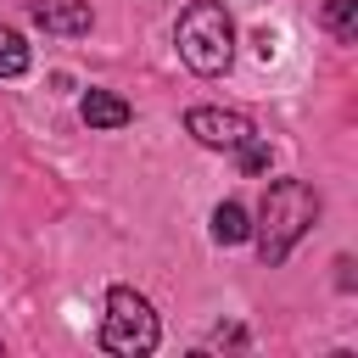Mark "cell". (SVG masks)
I'll list each match as a JSON object with an SVG mask.
<instances>
[{
    "label": "cell",
    "mask_w": 358,
    "mask_h": 358,
    "mask_svg": "<svg viewBox=\"0 0 358 358\" xmlns=\"http://www.w3.org/2000/svg\"><path fill=\"white\" fill-rule=\"evenodd\" d=\"M157 336L162 330H157L151 302L140 291H129V285H112L106 291V319H101V347L117 352V358H145L157 347Z\"/></svg>",
    "instance_id": "cell-3"
},
{
    "label": "cell",
    "mask_w": 358,
    "mask_h": 358,
    "mask_svg": "<svg viewBox=\"0 0 358 358\" xmlns=\"http://www.w3.org/2000/svg\"><path fill=\"white\" fill-rule=\"evenodd\" d=\"M324 28L336 39H358V0H324Z\"/></svg>",
    "instance_id": "cell-9"
},
{
    "label": "cell",
    "mask_w": 358,
    "mask_h": 358,
    "mask_svg": "<svg viewBox=\"0 0 358 358\" xmlns=\"http://www.w3.org/2000/svg\"><path fill=\"white\" fill-rule=\"evenodd\" d=\"M28 11H34V22L45 34H84L90 28V6L84 0H34Z\"/></svg>",
    "instance_id": "cell-5"
},
{
    "label": "cell",
    "mask_w": 358,
    "mask_h": 358,
    "mask_svg": "<svg viewBox=\"0 0 358 358\" xmlns=\"http://www.w3.org/2000/svg\"><path fill=\"white\" fill-rule=\"evenodd\" d=\"M313 218H319L313 185H302V179H274L268 196H263V207H257V252H263V263H268V268L285 263L291 246L308 235Z\"/></svg>",
    "instance_id": "cell-1"
},
{
    "label": "cell",
    "mask_w": 358,
    "mask_h": 358,
    "mask_svg": "<svg viewBox=\"0 0 358 358\" xmlns=\"http://www.w3.org/2000/svg\"><path fill=\"white\" fill-rule=\"evenodd\" d=\"M213 235H218L224 246L246 241V235H252V224H246V207H241V201H218V213H213Z\"/></svg>",
    "instance_id": "cell-7"
},
{
    "label": "cell",
    "mask_w": 358,
    "mask_h": 358,
    "mask_svg": "<svg viewBox=\"0 0 358 358\" xmlns=\"http://www.w3.org/2000/svg\"><path fill=\"white\" fill-rule=\"evenodd\" d=\"M235 157H241V168H246V173H263V168H268V145H263L257 134H252V140H246Z\"/></svg>",
    "instance_id": "cell-10"
},
{
    "label": "cell",
    "mask_w": 358,
    "mask_h": 358,
    "mask_svg": "<svg viewBox=\"0 0 358 358\" xmlns=\"http://www.w3.org/2000/svg\"><path fill=\"white\" fill-rule=\"evenodd\" d=\"M185 129H190L201 145H213V151H241V145L252 140V117H246V112H218V106H196V112L185 117Z\"/></svg>",
    "instance_id": "cell-4"
},
{
    "label": "cell",
    "mask_w": 358,
    "mask_h": 358,
    "mask_svg": "<svg viewBox=\"0 0 358 358\" xmlns=\"http://www.w3.org/2000/svg\"><path fill=\"white\" fill-rule=\"evenodd\" d=\"M173 39H179L185 67L201 73V78L224 73L229 56H235V22H229V11L218 0H190L185 17H179V28H173Z\"/></svg>",
    "instance_id": "cell-2"
},
{
    "label": "cell",
    "mask_w": 358,
    "mask_h": 358,
    "mask_svg": "<svg viewBox=\"0 0 358 358\" xmlns=\"http://www.w3.org/2000/svg\"><path fill=\"white\" fill-rule=\"evenodd\" d=\"M134 112H129V101L123 95H112V90H90L84 95V123L90 129H123Z\"/></svg>",
    "instance_id": "cell-6"
},
{
    "label": "cell",
    "mask_w": 358,
    "mask_h": 358,
    "mask_svg": "<svg viewBox=\"0 0 358 358\" xmlns=\"http://www.w3.org/2000/svg\"><path fill=\"white\" fill-rule=\"evenodd\" d=\"M28 45H22V34L17 28H0V78H22L28 73Z\"/></svg>",
    "instance_id": "cell-8"
}]
</instances>
